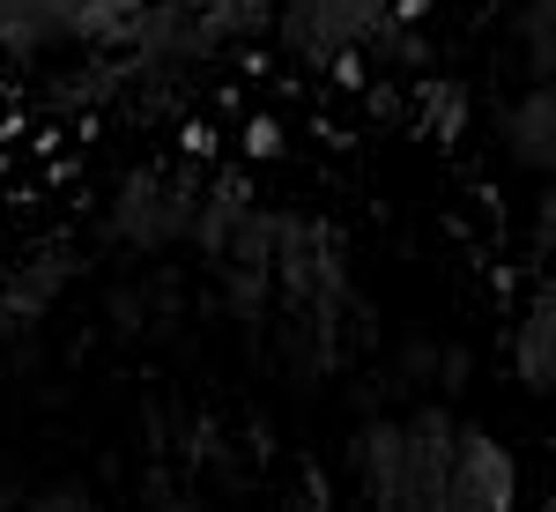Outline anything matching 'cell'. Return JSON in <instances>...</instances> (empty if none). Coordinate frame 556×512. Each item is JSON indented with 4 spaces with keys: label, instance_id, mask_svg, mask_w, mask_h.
I'll return each instance as SVG.
<instances>
[{
    "label": "cell",
    "instance_id": "3957f363",
    "mask_svg": "<svg viewBox=\"0 0 556 512\" xmlns=\"http://www.w3.org/2000/svg\"><path fill=\"white\" fill-rule=\"evenodd\" d=\"M386 15H393V0H282V8H275L282 45L298 52L304 67H334L349 52L379 45Z\"/></svg>",
    "mask_w": 556,
    "mask_h": 512
},
{
    "label": "cell",
    "instance_id": "5b68a950",
    "mask_svg": "<svg viewBox=\"0 0 556 512\" xmlns=\"http://www.w3.org/2000/svg\"><path fill=\"white\" fill-rule=\"evenodd\" d=\"M513 157L549 171V83H534V97L513 112Z\"/></svg>",
    "mask_w": 556,
    "mask_h": 512
},
{
    "label": "cell",
    "instance_id": "6da1fadb",
    "mask_svg": "<svg viewBox=\"0 0 556 512\" xmlns=\"http://www.w3.org/2000/svg\"><path fill=\"white\" fill-rule=\"evenodd\" d=\"M356 475L371 512H519V469L505 438L445 409L379 416L356 446Z\"/></svg>",
    "mask_w": 556,
    "mask_h": 512
},
{
    "label": "cell",
    "instance_id": "277c9868",
    "mask_svg": "<svg viewBox=\"0 0 556 512\" xmlns=\"http://www.w3.org/2000/svg\"><path fill=\"white\" fill-rule=\"evenodd\" d=\"M519 379H527V394H549L556 386V312L549 298L527 312V327H519Z\"/></svg>",
    "mask_w": 556,
    "mask_h": 512
},
{
    "label": "cell",
    "instance_id": "7a4b0ae2",
    "mask_svg": "<svg viewBox=\"0 0 556 512\" xmlns=\"http://www.w3.org/2000/svg\"><path fill=\"white\" fill-rule=\"evenodd\" d=\"M149 0H0V60H30L52 45H83L127 30Z\"/></svg>",
    "mask_w": 556,
    "mask_h": 512
}]
</instances>
